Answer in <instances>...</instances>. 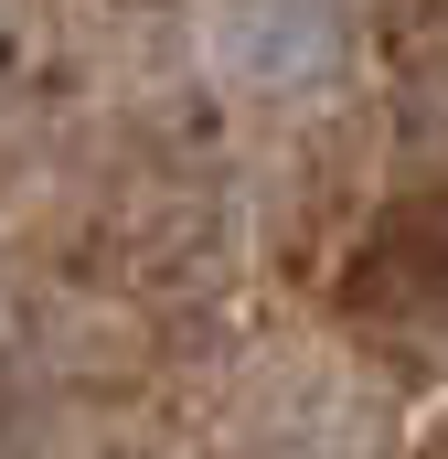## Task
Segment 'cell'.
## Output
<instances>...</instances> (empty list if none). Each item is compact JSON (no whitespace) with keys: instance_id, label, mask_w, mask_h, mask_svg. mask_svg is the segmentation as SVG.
Returning a JSON list of instances; mask_svg holds the SVG:
<instances>
[{"instance_id":"cell-1","label":"cell","mask_w":448,"mask_h":459,"mask_svg":"<svg viewBox=\"0 0 448 459\" xmlns=\"http://www.w3.org/2000/svg\"><path fill=\"white\" fill-rule=\"evenodd\" d=\"M352 310L406 321V332H448V204H417L374 235V256L352 267Z\"/></svg>"},{"instance_id":"cell-2","label":"cell","mask_w":448,"mask_h":459,"mask_svg":"<svg viewBox=\"0 0 448 459\" xmlns=\"http://www.w3.org/2000/svg\"><path fill=\"white\" fill-rule=\"evenodd\" d=\"M332 0H235L214 32L224 75L235 86H256V97H289V86H310L321 65H332Z\"/></svg>"}]
</instances>
